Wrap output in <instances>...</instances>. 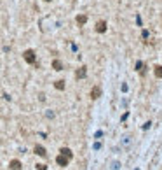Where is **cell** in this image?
Segmentation results:
<instances>
[{
    "label": "cell",
    "instance_id": "cell-1",
    "mask_svg": "<svg viewBox=\"0 0 162 170\" xmlns=\"http://www.w3.org/2000/svg\"><path fill=\"white\" fill-rule=\"evenodd\" d=\"M23 58H25V61L30 63V65H33V63L37 61V56H35V51L33 49H26L25 53H23Z\"/></svg>",
    "mask_w": 162,
    "mask_h": 170
},
{
    "label": "cell",
    "instance_id": "cell-2",
    "mask_svg": "<svg viewBox=\"0 0 162 170\" xmlns=\"http://www.w3.org/2000/svg\"><path fill=\"white\" fill-rule=\"evenodd\" d=\"M56 163H58L59 167H66L68 163H70V158H66L65 154H61V153H59V154H58V158H56Z\"/></svg>",
    "mask_w": 162,
    "mask_h": 170
},
{
    "label": "cell",
    "instance_id": "cell-3",
    "mask_svg": "<svg viewBox=\"0 0 162 170\" xmlns=\"http://www.w3.org/2000/svg\"><path fill=\"white\" fill-rule=\"evenodd\" d=\"M99 97H101V88H99V86H94V88L91 90V98L96 100V98H99Z\"/></svg>",
    "mask_w": 162,
    "mask_h": 170
},
{
    "label": "cell",
    "instance_id": "cell-4",
    "mask_svg": "<svg viewBox=\"0 0 162 170\" xmlns=\"http://www.w3.org/2000/svg\"><path fill=\"white\" fill-rule=\"evenodd\" d=\"M87 75V67H80V69H77V72H75V77L77 79H84Z\"/></svg>",
    "mask_w": 162,
    "mask_h": 170
},
{
    "label": "cell",
    "instance_id": "cell-5",
    "mask_svg": "<svg viewBox=\"0 0 162 170\" xmlns=\"http://www.w3.org/2000/svg\"><path fill=\"white\" fill-rule=\"evenodd\" d=\"M96 32L98 33H105L106 32V21H98L96 23Z\"/></svg>",
    "mask_w": 162,
    "mask_h": 170
},
{
    "label": "cell",
    "instance_id": "cell-6",
    "mask_svg": "<svg viewBox=\"0 0 162 170\" xmlns=\"http://www.w3.org/2000/svg\"><path fill=\"white\" fill-rule=\"evenodd\" d=\"M33 151H35L38 156H42V158H45V156H47V151H45L42 146H35V149H33Z\"/></svg>",
    "mask_w": 162,
    "mask_h": 170
},
{
    "label": "cell",
    "instance_id": "cell-7",
    "mask_svg": "<svg viewBox=\"0 0 162 170\" xmlns=\"http://www.w3.org/2000/svg\"><path fill=\"white\" fill-rule=\"evenodd\" d=\"M9 168H11V170H19V168H21V161H19V160H12V161L9 163Z\"/></svg>",
    "mask_w": 162,
    "mask_h": 170
},
{
    "label": "cell",
    "instance_id": "cell-8",
    "mask_svg": "<svg viewBox=\"0 0 162 170\" xmlns=\"http://www.w3.org/2000/svg\"><path fill=\"white\" fill-rule=\"evenodd\" d=\"M59 153H61V154H65L66 158H70V160L73 158V153H72L70 149H68V147H61V151H59Z\"/></svg>",
    "mask_w": 162,
    "mask_h": 170
},
{
    "label": "cell",
    "instance_id": "cell-9",
    "mask_svg": "<svg viewBox=\"0 0 162 170\" xmlns=\"http://www.w3.org/2000/svg\"><path fill=\"white\" fill-rule=\"evenodd\" d=\"M52 69H54V70H58V72H59V70H63V63H61L59 60H52Z\"/></svg>",
    "mask_w": 162,
    "mask_h": 170
},
{
    "label": "cell",
    "instance_id": "cell-10",
    "mask_svg": "<svg viewBox=\"0 0 162 170\" xmlns=\"http://www.w3.org/2000/svg\"><path fill=\"white\" fill-rule=\"evenodd\" d=\"M85 21H87V16L85 14H80V16H77V25H85Z\"/></svg>",
    "mask_w": 162,
    "mask_h": 170
},
{
    "label": "cell",
    "instance_id": "cell-11",
    "mask_svg": "<svg viewBox=\"0 0 162 170\" xmlns=\"http://www.w3.org/2000/svg\"><path fill=\"white\" fill-rule=\"evenodd\" d=\"M153 74H155V77L162 79V67H160V65H157V67L153 69Z\"/></svg>",
    "mask_w": 162,
    "mask_h": 170
},
{
    "label": "cell",
    "instance_id": "cell-12",
    "mask_svg": "<svg viewBox=\"0 0 162 170\" xmlns=\"http://www.w3.org/2000/svg\"><path fill=\"white\" fill-rule=\"evenodd\" d=\"M136 70L140 72L141 75H145V70H143V63H141V61H136Z\"/></svg>",
    "mask_w": 162,
    "mask_h": 170
},
{
    "label": "cell",
    "instance_id": "cell-13",
    "mask_svg": "<svg viewBox=\"0 0 162 170\" xmlns=\"http://www.w3.org/2000/svg\"><path fill=\"white\" fill-rule=\"evenodd\" d=\"M54 88L56 90H65V81H56L54 82Z\"/></svg>",
    "mask_w": 162,
    "mask_h": 170
},
{
    "label": "cell",
    "instance_id": "cell-14",
    "mask_svg": "<svg viewBox=\"0 0 162 170\" xmlns=\"http://www.w3.org/2000/svg\"><path fill=\"white\" fill-rule=\"evenodd\" d=\"M37 170H47V165H44V163H38V165H37Z\"/></svg>",
    "mask_w": 162,
    "mask_h": 170
},
{
    "label": "cell",
    "instance_id": "cell-15",
    "mask_svg": "<svg viewBox=\"0 0 162 170\" xmlns=\"http://www.w3.org/2000/svg\"><path fill=\"white\" fill-rule=\"evenodd\" d=\"M45 2H51V0H45Z\"/></svg>",
    "mask_w": 162,
    "mask_h": 170
}]
</instances>
